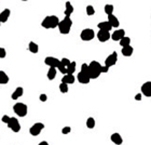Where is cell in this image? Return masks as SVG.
Instances as JSON below:
<instances>
[{"mask_svg":"<svg viewBox=\"0 0 151 145\" xmlns=\"http://www.w3.org/2000/svg\"><path fill=\"white\" fill-rule=\"evenodd\" d=\"M60 22V18L56 15H48L41 22V26L46 29H53L55 27H58Z\"/></svg>","mask_w":151,"mask_h":145,"instance_id":"1","label":"cell"},{"mask_svg":"<svg viewBox=\"0 0 151 145\" xmlns=\"http://www.w3.org/2000/svg\"><path fill=\"white\" fill-rule=\"evenodd\" d=\"M71 26H72V21H71L70 16H65V18L62 20L58 24V30L60 34L67 35L70 33Z\"/></svg>","mask_w":151,"mask_h":145,"instance_id":"2","label":"cell"},{"mask_svg":"<svg viewBox=\"0 0 151 145\" xmlns=\"http://www.w3.org/2000/svg\"><path fill=\"white\" fill-rule=\"evenodd\" d=\"M13 110H14V113L20 117H25L28 113V107L26 104L24 103H16L14 104V106H13Z\"/></svg>","mask_w":151,"mask_h":145,"instance_id":"3","label":"cell"},{"mask_svg":"<svg viewBox=\"0 0 151 145\" xmlns=\"http://www.w3.org/2000/svg\"><path fill=\"white\" fill-rule=\"evenodd\" d=\"M80 38L83 41H91L95 38V32L92 28H85L83 29L80 34Z\"/></svg>","mask_w":151,"mask_h":145,"instance_id":"4","label":"cell"},{"mask_svg":"<svg viewBox=\"0 0 151 145\" xmlns=\"http://www.w3.org/2000/svg\"><path fill=\"white\" fill-rule=\"evenodd\" d=\"M7 124H8V128L11 129V130L13 131V132H15V133L20 132V130H21V124H20V121H18V119L16 117H11L10 121H9Z\"/></svg>","mask_w":151,"mask_h":145,"instance_id":"5","label":"cell"},{"mask_svg":"<svg viewBox=\"0 0 151 145\" xmlns=\"http://www.w3.org/2000/svg\"><path fill=\"white\" fill-rule=\"evenodd\" d=\"M44 129V124L42 122H36L30 127L29 129V133L32 135V137H37L41 133V131Z\"/></svg>","mask_w":151,"mask_h":145,"instance_id":"6","label":"cell"},{"mask_svg":"<svg viewBox=\"0 0 151 145\" xmlns=\"http://www.w3.org/2000/svg\"><path fill=\"white\" fill-rule=\"evenodd\" d=\"M117 61H118V54H117V52H112L110 55H108V57H106L105 65L106 66H108V67L114 66L117 64Z\"/></svg>","mask_w":151,"mask_h":145,"instance_id":"7","label":"cell"},{"mask_svg":"<svg viewBox=\"0 0 151 145\" xmlns=\"http://www.w3.org/2000/svg\"><path fill=\"white\" fill-rule=\"evenodd\" d=\"M44 63H46V65H48V66H50V67H58V65H60V61L58 60V59H56V57H46V59H44Z\"/></svg>","mask_w":151,"mask_h":145,"instance_id":"8","label":"cell"},{"mask_svg":"<svg viewBox=\"0 0 151 145\" xmlns=\"http://www.w3.org/2000/svg\"><path fill=\"white\" fill-rule=\"evenodd\" d=\"M97 38H98L100 42H106L111 38V35H110V32H108V30L99 29V32L97 33Z\"/></svg>","mask_w":151,"mask_h":145,"instance_id":"9","label":"cell"},{"mask_svg":"<svg viewBox=\"0 0 151 145\" xmlns=\"http://www.w3.org/2000/svg\"><path fill=\"white\" fill-rule=\"evenodd\" d=\"M123 37H125V30L124 29H117L111 34V39L113 41H120Z\"/></svg>","mask_w":151,"mask_h":145,"instance_id":"10","label":"cell"},{"mask_svg":"<svg viewBox=\"0 0 151 145\" xmlns=\"http://www.w3.org/2000/svg\"><path fill=\"white\" fill-rule=\"evenodd\" d=\"M77 79H78V81L80 82V83H82V85H88V82H90V80H91L90 76H88V74L82 73V71H80V73L77 75Z\"/></svg>","mask_w":151,"mask_h":145,"instance_id":"11","label":"cell"},{"mask_svg":"<svg viewBox=\"0 0 151 145\" xmlns=\"http://www.w3.org/2000/svg\"><path fill=\"white\" fill-rule=\"evenodd\" d=\"M141 92L145 96L150 98L151 96V81H146L141 86Z\"/></svg>","mask_w":151,"mask_h":145,"instance_id":"12","label":"cell"},{"mask_svg":"<svg viewBox=\"0 0 151 145\" xmlns=\"http://www.w3.org/2000/svg\"><path fill=\"white\" fill-rule=\"evenodd\" d=\"M110 140H111V142H112V143H114L116 145H121L123 143L122 137H121V134H120V133H118V132H116V133H112V134H111V137H110Z\"/></svg>","mask_w":151,"mask_h":145,"instance_id":"13","label":"cell"},{"mask_svg":"<svg viewBox=\"0 0 151 145\" xmlns=\"http://www.w3.org/2000/svg\"><path fill=\"white\" fill-rule=\"evenodd\" d=\"M23 94H24V89L22 88V87H18V88L13 91L11 98H12V100H18V99H20Z\"/></svg>","mask_w":151,"mask_h":145,"instance_id":"14","label":"cell"},{"mask_svg":"<svg viewBox=\"0 0 151 145\" xmlns=\"http://www.w3.org/2000/svg\"><path fill=\"white\" fill-rule=\"evenodd\" d=\"M74 6L69 2V1H67L66 4H65V11H64V14L65 16H70L72 13H74Z\"/></svg>","mask_w":151,"mask_h":145,"instance_id":"15","label":"cell"},{"mask_svg":"<svg viewBox=\"0 0 151 145\" xmlns=\"http://www.w3.org/2000/svg\"><path fill=\"white\" fill-rule=\"evenodd\" d=\"M97 27H98L99 29H103V30H108V32H110L111 28H112L111 24H110L108 21L99 22L98 24H97Z\"/></svg>","mask_w":151,"mask_h":145,"instance_id":"16","label":"cell"},{"mask_svg":"<svg viewBox=\"0 0 151 145\" xmlns=\"http://www.w3.org/2000/svg\"><path fill=\"white\" fill-rule=\"evenodd\" d=\"M74 80H76V78H74V76L72 74H66L62 78V82H65L67 85H72Z\"/></svg>","mask_w":151,"mask_h":145,"instance_id":"17","label":"cell"},{"mask_svg":"<svg viewBox=\"0 0 151 145\" xmlns=\"http://www.w3.org/2000/svg\"><path fill=\"white\" fill-rule=\"evenodd\" d=\"M10 14H11V11L9 10V9H4V10L0 13V21H1V23L8 22L9 18H10Z\"/></svg>","mask_w":151,"mask_h":145,"instance_id":"18","label":"cell"},{"mask_svg":"<svg viewBox=\"0 0 151 145\" xmlns=\"http://www.w3.org/2000/svg\"><path fill=\"white\" fill-rule=\"evenodd\" d=\"M108 22L111 24V26L112 27H119L120 26V22L119 20H118V18H117L116 15H108Z\"/></svg>","mask_w":151,"mask_h":145,"instance_id":"19","label":"cell"},{"mask_svg":"<svg viewBox=\"0 0 151 145\" xmlns=\"http://www.w3.org/2000/svg\"><path fill=\"white\" fill-rule=\"evenodd\" d=\"M121 52H122V54L124 57H131L134 52V48L131 46V45L130 46H126V47H123Z\"/></svg>","mask_w":151,"mask_h":145,"instance_id":"20","label":"cell"},{"mask_svg":"<svg viewBox=\"0 0 151 145\" xmlns=\"http://www.w3.org/2000/svg\"><path fill=\"white\" fill-rule=\"evenodd\" d=\"M9 82V76L4 71H0V85H7Z\"/></svg>","mask_w":151,"mask_h":145,"instance_id":"21","label":"cell"},{"mask_svg":"<svg viewBox=\"0 0 151 145\" xmlns=\"http://www.w3.org/2000/svg\"><path fill=\"white\" fill-rule=\"evenodd\" d=\"M56 67H50V69L48 71V74H46V76H48V79L49 80H53L54 78L56 77Z\"/></svg>","mask_w":151,"mask_h":145,"instance_id":"22","label":"cell"},{"mask_svg":"<svg viewBox=\"0 0 151 145\" xmlns=\"http://www.w3.org/2000/svg\"><path fill=\"white\" fill-rule=\"evenodd\" d=\"M28 50L32 52V53H38V51H39V47L38 45L36 42H34V41H30L28 45Z\"/></svg>","mask_w":151,"mask_h":145,"instance_id":"23","label":"cell"},{"mask_svg":"<svg viewBox=\"0 0 151 145\" xmlns=\"http://www.w3.org/2000/svg\"><path fill=\"white\" fill-rule=\"evenodd\" d=\"M76 67H77V63L76 62H71L69 65H68V67H67V74H72L76 71Z\"/></svg>","mask_w":151,"mask_h":145,"instance_id":"24","label":"cell"},{"mask_svg":"<svg viewBox=\"0 0 151 145\" xmlns=\"http://www.w3.org/2000/svg\"><path fill=\"white\" fill-rule=\"evenodd\" d=\"M131 43V38L130 37H127V36H125V37H123L121 40H120V46L122 47H126V46H130Z\"/></svg>","mask_w":151,"mask_h":145,"instance_id":"25","label":"cell"},{"mask_svg":"<svg viewBox=\"0 0 151 145\" xmlns=\"http://www.w3.org/2000/svg\"><path fill=\"white\" fill-rule=\"evenodd\" d=\"M113 11H114V7L112 4H106L105 6V13L107 15L113 14Z\"/></svg>","mask_w":151,"mask_h":145,"instance_id":"26","label":"cell"},{"mask_svg":"<svg viewBox=\"0 0 151 145\" xmlns=\"http://www.w3.org/2000/svg\"><path fill=\"white\" fill-rule=\"evenodd\" d=\"M86 127L88 129H93L95 127V119L93 117H88V119H86Z\"/></svg>","mask_w":151,"mask_h":145,"instance_id":"27","label":"cell"},{"mask_svg":"<svg viewBox=\"0 0 151 145\" xmlns=\"http://www.w3.org/2000/svg\"><path fill=\"white\" fill-rule=\"evenodd\" d=\"M91 67H93V68H96V69H98V71H100L102 69V64L99 63V62H97V61H92L91 63L88 64Z\"/></svg>","mask_w":151,"mask_h":145,"instance_id":"28","label":"cell"},{"mask_svg":"<svg viewBox=\"0 0 151 145\" xmlns=\"http://www.w3.org/2000/svg\"><path fill=\"white\" fill-rule=\"evenodd\" d=\"M68 85L67 83H65V82H60V91L62 92V93H67L68 92Z\"/></svg>","mask_w":151,"mask_h":145,"instance_id":"29","label":"cell"},{"mask_svg":"<svg viewBox=\"0 0 151 145\" xmlns=\"http://www.w3.org/2000/svg\"><path fill=\"white\" fill-rule=\"evenodd\" d=\"M85 10H86V14H88V16H92V15L95 14V9H94V7H93V6H91V4H90V6H88Z\"/></svg>","mask_w":151,"mask_h":145,"instance_id":"30","label":"cell"},{"mask_svg":"<svg viewBox=\"0 0 151 145\" xmlns=\"http://www.w3.org/2000/svg\"><path fill=\"white\" fill-rule=\"evenodd\" d=\"M88 69H90V66H88V64L86 63H83L81 65V71L82 73H84V74H88Z\"/></svg>","mask_w":151,"mask_h":145,"instance_id":"31","label":"cell"},{"mask_svg":"<svg viewBox=\"0 0 151 145\" xmlns=\"http://www.w3.org/2000/svg\"><path fill=\"white\" fill-rule=\"evenodd\" d=\"M57 69H58V71H60V73H62V74H64V75L67 74V67H66V66H64V65L62 63H60V65H58Z\"/></svg>","mask_w":151,"mask_h":145,"instance_id":"32","label":"cell"},{"mask_svg":"<svg viewBox=\"0 0 151 145\" xmlns=\"http://www.w3.org/2000/svg\"><path fill=\"white\" fill-rule=\"evenodd\" d=\"M60 63L63 64L64 66H66V67H68V65L71 63V61L69 60V59H67V57H63L62 60H60Z\"/></svg>","mask_w":151,"mask_h":145,"instance_id":"33","label":"cell"},{"mask_svg":"<svg viewBox=\"0 0 151 145\" xmlns=\"http://www.w3.org/2000/svg\"><path fill=\"white\" fill-rule=\"evenodd\" d=\"M6 57H7V52H6V49L0 47V59H4Z\"/></svg>","mask_w":151,"mask_h":145,"instance_id":"34","label":"cell"},{"mask_svg":"<svg viewBox=\"0 0 151 145\" xmlns=\"http://www.w3.org/2000/svg\"><path fill=\"white\" fill-rule=\"evenodd\" d=\"M70 131H71V128L70 127H64L63 129H62V133L63 134H68V133H70Z\"/></svg>","mask_w":151,"mask_h":145,"instance_id":"35","label":"cell"},{"mask_svg":"<svg viewBox=\"0 0 151 145\" xmlns=\"http://www.w3.org/2000/svg\"><path fill=\"white\" fill-rule=\"evenodd\" d=\"M10 118L11 117H9L8 115H4V116H2V118H1V121L4 122V124H8V122L10 121Z\"/></svg>","mask_w":151,"mask_h":145,"instance_id":"36","label":"cell"},{"mask_svg":"<svg viewBox=\"0 0 151 145\" xmlns=\"http://www.w3.org/2000/svg\"><path fill=\"white\" fill-rule=\"evenodd\" d=\"M39 99H40V101H41V102H46V100H48V95H46V94H44V93H42V94H40Z\"/></svg>","mask_w":151,"mask_h":145,"instance_id":"37","label":"cell"},{"mask_svg":"<svg viewBox=\"0 0 151 145\" xmlns=\"http://www.w3.org/2000/svg\"><path fill=\"white\" fill-rule=\"evenodd\" d=\"M109 68L110 67H108V66H102V69H100V71H102V74L103 73H108V71H109Z\"/></svg>","mask_w":151,"mask_h":145,"instance_id":"38","label":"cell"},{"mask_svg":"<svg viewBox=\"0 0 151 145\" xmlns=\"http://www.w3.org/2000/svg\"><path fill=\"white\" fill-rule=\"evenodd\" d=\"M141 99H143V95H141L140 93H138V94L135 95V100H136V101H140Z\"/></svg>","mask_w":151,"mask_h":145,"instance_id":"39","label":"cell"},{"mask_svg":"<svg viewBox=\"0 0 151 145\" xmlns=\"http://www.w3.org/2000/svg\"><path fill=\"white\" fill-rule=\"evenodd\" d=\"M38 145H49V143H48L46 141H42V142H40Z\"/></svg>","mask_w":151,"mask_h":145,"instance_id":"40","label":"cell"},{"mask_svg":"<svg viewBox=\"0 0 151 145\" xmlns=\"http://www.w3.org/2000/svg\"><path fill=\"white\" fill-rule=\"evenodd\" d=\"M22 1H27V0H22Z\"/></svg>","mask_w":151,"mask_h":145,"instance_id":"41","label":"cell"},{"mask_svg":"<svg viewBox=\"0 0 151 145\" xmlns=\"http://www.w3.org/2000/svg\"><path fill=\"white\" fill-rule=\"evenodd\" d=\"M0 25H1V21H0Z\"/></svg>","mask_w":151,"mask_h":145,"instance_id":"42","label":"cell"}]
</instances>
